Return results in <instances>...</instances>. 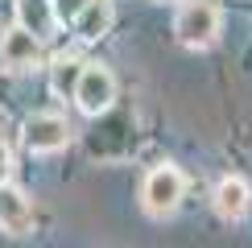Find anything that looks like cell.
<instances>
[{"label": "cell", "instance_id": "obj_1", "mask_svg": "<svg viewBox=\"0 0 252 248\" xmlns=\"http://www.w3.org/2000/svg\"><path fill=\"white\" fill-rule=\"evenodd\" d=\"M182 190H186V178L182 170H174V165H157V170H149V178H145L141 186V203L149 215H174L178 203H182Z\"/></svg>", "mask_w": 252, "mask_h": 248}, {"label": "cell", "instance_id": "obj_2", "mask_svg": "<svg viewBox=\"0 0 252 248\" xmlns=\"http://www.w3.org/2000/svg\"><path fill=\"white\" fill-rule=\"evenodd\" d=\"M174 33H178V41H182L186 50H207L219 37V8L207 4V0L186 4L182 13L174 17Z\"/></svg>", "mask_w": 252, "mask_h": 248}, {"label": "cell", "instance_id": "obj_3", "mask_svg": "<svg viewBox=\"0 0 252 248\" xmlns=\"http://www.w3.org/2000/svg\"><path fill=\"white\" fill-rule=\"evenodd\" d=\"M112 99H116V79H112V70L108 66H83V75H79V87H75V103L87 116H99V112H108L112 108Z\"/></svg>", "mask_w": 252, "mask_h": 248}, {"label": "cell", "instance_id": "obj_4", "mask_svg": "<svg viewBox=\"0 0 252 248\" xmlns=\"http://www.w3.org/2000/svg\"><path fill=\"white\" fill-rule=\"evenodd\" d=\"M70 141V124L58 112H33L25 120V149L29 153H58Z\"/></svg>", "mask_w": 252, "mask_h": 248}, {"label": "cell", "instance_id": "obj_5", "mask_svg": "<svg viewBox=\"0 0 252 248\" xmlns=\"http://www.w3.org/2000/svg\"><path fill=\"white\" fill-rule=\"evenodd\" d=\"M37 58H41V41L25 25H13L0 37V66L4 70H29V66H37Z\"/></svg>", "mask_w": 252, "mask_h": 248}, {"label": "cell", "instance_id": "obj_6", "mask_svg": "<svg viewBox=\"0 0 252 248\" xmlns=\"http://www.w3.org/2000/svg\"><path fill=\"white\" fill-rule=\"evenodd\" d=\"M33 227V203L25 190H17L13 182H0V232L8 236H29Z\"/></svg>", "mask_w": 252, "mask_h": 248}, {"label": "cell", "instance_id": "obj_7", "mask_svg": "<svg viewBox=\"0 0 252 248\" xmlns=\"http://www.w3.org/2000/svg\"><path fill=\"white\" fill-rule=\"evenodd\" d=\"M248 203H252V190H248L244 178H223L215 186V211L223 219H244Z\"/></svg>", "mask_w": 252, "mask_h": 248}, {"label": "cell", "instance_id": "obj_8", "mask_svg": "<svg viewBox=\"0 0 252 248\" xmlns=\"http://www.w3.org/2000/svg\"><path fill=\"white\" fill-rule=\"evenodd\" d=\"M75 25H79V37H83V41L103 37V33H108V25H112V4H108V0H95V4L75 21Z\"/></svg>", "mask_w": 252, "mask_h": 248}, {"label": "cell", "instance_id": "obj_9", "mask_svg": "<svg viewBox=\"0 0 252 248\" xmlns=\"http://www.w3.org/2000/svg\"><path fill=\"white\" fill-rule=\"evenodd\" d=\"M91 4H95V0H50V8H54V21H62V25H75V21L87 13Z\"/></svg>", "mask_w": 252, "mask_h": 248}, {"label": "cell", "instance_id": "obj_10", "mask_svg": "<svg viewBox=\"0 0 252 248\" xmlns=\"http://www.w3.org/2000/svg\"><path fill=\"white\" fill-rule=\"evenodd\" d=\"M79 75H83V66H79V62L62 58L58 66H54V87H58V91H70V95H75V87H79Z\"/></svg>", "mask_w": 252, "mask_h": 248}, {"label": "cell", "instance_id": "obj_11", "mask_svg": "<svg viewBox=\"0 0 252 248\" xmlns=\"http://www.w3.org/2000/svg\"><path fill=\"white\" fill-rule=\"evenodd\" d=\"M8 174H13V149L0 141V182H8Z\"/></svg>", "mask_w": 252, "mask_h": 248}]
</instances>
